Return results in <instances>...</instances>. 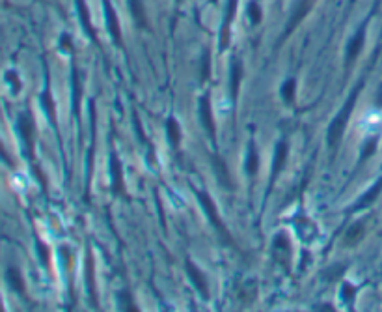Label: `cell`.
I'll return each instance as SVG.
<instances>
[{
  "instance_id": "obj_1",
  "label": "cell",
  "mask_w": 382,
  "mask_h": 312,
  "mask_svg": "<svg viewBox=\"0 0 382 312\" xmlns=\"http://www.w3.org/2000/svg\"><path fill=\"white\" fill-rule=\"evenodd\" d=\"M360 88H362V84H360L358 88H354V90H352V94L349 95V99H347V103L343 105V109L339 110V114H337V116L334 118V122L330 124L328 135H326V142H328V146L332 150L336 148L337 144H339V141H341V137H343L345 125H347V122H349V116H351V112H352V107H354V103H356V99H358Z\"/></svg>"
},
{
  "instance_id": "obj_15",
  "label": "cell",
  "mask_w": 382,
  "mask_h": 312,
  "mask_svg": "<svg viewBox=\"0 0 382 312\" xmlns=\"http://www.w3.org/2000/svg\"><path fill=\"white\" fill-rule=\"evenodd\" d=\"M129 4H130L132 17H134V21L138 23V26L145 28V26H147V21H145V9H144L142 0H129Z\"/></svg>"
},
{
  "instance_id": "obj_10",
  "label": "cell",
  "mask_w": 382,
  "mask_h": 312,
  "mask_svg": "<svg viewBox=\"0 0 382 312\" xmlns=\"http://www.w3.org/2000/svg\"><path fill=\"white\" fill-rule=\"evenodd\" d=\"M105 2V11H107V23H108V30H110V36L114 39L118 45H122V30H120V24H118V17H116L112 6L108 4V0H103Z\"/></svg>"
},
{
  "instance_id": "obj_31",
  "label": "cell",
  "mask_w": 382,
  "mask_h": 312,
  "mask_svg": "<svg viewBox=\"0 0 382 312\" xmlns=\"http://www.w3.org/2000/svg\"><path fill=\"white\" fill-rule=\"evenodd\" d=\"M341 297H343V301L347 303H351L352 297H354V288H352L351 284H343L341 286Z\"/></svg>"
},
{
  "instance_id": "obj_8",
  "label": "cell",
  "mask_w": 382,
  "mask_h": 312,
  "mask_svg": "<svg viewBox=\"0 0 382 312\" xmlns=\"http://www.w3.org/2000/svg\"><path fill=\"white\" fill-rule=\"evenodd\" d=\"M235 9H237V0H228V8H226V17H224V24H222L220 32V49H228L229 43V26L235 15Z\"/></svg>"
},
{
  "instance_id": "obj_29",
  "label": "cell",
  "mask_w": 382,
  "mask_h": 312,
  "mask_svg": "<svg viewBox=\"0 0 382 312\" xmlns=\"http://www.w3.org/2000/svg\"><path fill=\"white\" fill-rule=\"evenodd\" d=\"M6 80H8L11 88H13V94H19V90H21V82H19V78H17V73L15 71H8L6 73Z\"/></svg>"
},
{
  "instance_id": "obj_16",
  "label": "cell",
  "mask_w": 382,
  "mask_h": 312,
  "mask_svg": "<svg viewBox=\"0 0 382 312\" xmlns=\"http://www.w3.org/2000/svg\"><path fill=\"white\" fill-rule=\"evenodd\" d=\"M166 133H168V139L172 142V146L177 148V144L181 141V129H179V124L176 122V118H168L166 120Z\"/></svg>"
},
{
  "instance_id": "obj_21",
  "label": "cell",
  "mask_w": 382,
  "mask_h": 312,
  "mask_svg": "<svg viewBox=\"0 0 382 312\" xmlns=\"http://www.w3.org/2000/svg\"><path fill=\"white\" fill-rule=\"evenodd\" d=\"M381 191H382V180L379 181V183H377L373 189H369L366 195L362 196V200L358 202V206H356V208H364V206H369V204H371L375 198H377V195H379Z\"/></svg>"
},
{
  "instance_id": "obj_4",
  "label": "cell",
  "mask_w": 382,
  "mask_h": 312,
  "mask_svg": "<svg viewBox=\"0 0 382 312\" xmlns=\"http://www.w3.org/2000/svg\"><path fill=\"white\" fill-rule=\"evenodd\" d=\"M17 127H19L21 139H23L24 146H26V154H28V157H32V152H34V124H32V118L28 114H21Z\"/></svg>"
},
{
  "instance_id": "obj_33",
  "label": "cell",
  "mask_w": 382,
  "mask_h": 312,
  "mask_svg": "<svg viewBox=\"0 0 382 312\" xmlns=\"http://www.w3.org/2000/svg\"><path fill=\"white\" fill-rule=\"evenodd\" d=\"M0 159H2L4 163H8L9 166L13 164V163H11V159H9V156H8V154H6V150H4V146H2V142H0Z\"/></svg>"
},
{
  "instance_id": "obj_3",
  "label": "cell",
  "mask_w": 382,
  "mask_h": 312,
  "mask_svg": "<svg viewBox=\"0 0 382 312\" xmlns=\"http://www.w3.org/2000/svg\"><path fill=\"white\" fill-rule=\"evenodd\" d=\"M211 161H213V170H214V176H216V180L220 183L224 189H228V191H233V180H231V174L228 170V164L226 161L222 159L218 154H213L211 156Z\"/></svg>"
},
{
  "instance_id": "obj_11",
  "label": "cell",
  "mask_w": 382,
  "mask_h": 312,
  "mask_svg": "<svg viewBox=\"0 0 382 312\" xmlns=\"http://www.w3.org/2000/svg\"><path fill=\"white\" fill-rule=\"evenodd\" d=\"M110 174H112V191L114 193H123L122 164H120V161H118V157L114 154L110 156Z\"/></svg>"
},
{
  "instance_id": "obj_6",
  "label": "cell",
  "mask_w": 382,
  "mask_h": 312,
  "mask_svg": "<svg viewBox=\"0 0 382 312\" xmlns=\"http://www.w3.org/2000/svg\"><path fill=\"white\" fill-rule=\"evenodd\" d=\"M312 6H314V0H300V2H297V8H295V11H293V15H291V19H289V23H287V26H285V38H287L291 32L300 24V21L310 13Z\"/></svg>"
},
{
  "instance_id": "obj_34",
  "label": "cell",
  "mask_w": 382,
  "mask_h": 312,
  "mask_svg": "<svg viewBox=\"0 0 382 312\" xmlns=\"http://www.w3.org/2000/svg\"><path fill=\"white\" fill-rule=\"evenodd\" d=\"M317 309H321V311H334V307H330V305H322V307H317Z\"/></svg>"
},
{
  "instance_id": "obj_17",
  "label": "cell",
  "mask_w": 382,
  "mask_h": 312,
  "mask_svg": "<svg viewBox=\"0 0 382 312\" xmlns=\"http://www.w3.org/2000/svg\"><path fill=\"white\" fill-rule=\"evenodd\" d=\"M362 235H364V225H362V223L352 225L351 230L345 235V245H347V247H354V245L362 239Z\"/></svg>"
},
{
  "instance_id": "obj_19",
  "label": "cell",
  "mask_w": 382,
  "mask_h": 312,
  "mask_svg": "<svg viewBox=\"0 0 382 312\" xmlns=\"http://www.w3.org/2000/svg\"><path fill=\"white\" fill-rule=\"evenodd\" d=\"M295 92H297V82H295V78H287L282 86V97L287 103H293V99H295Z\"/></svg>"
},
{
  "instance_id": "obj_20",
  "label": "cell",
  "mask_w": 382,
  "mask_h": 312,
  "mask_svg": "<svg viewBox=\"0 0 382 312\" xmlns=\"http://www.w3.org/2000/svg\"><path fill=\"white\" fill-rule=\"evenodd\" d=\"M257 164H259L257 152L254 148V144H250V154H248V161H246V170H248L250 176H255V174H257Z\"/></svg>"
},
{
  "instance_id": "obj_5",
  "label": "cell",
  "mask_w": 382,
  "mask_h": 312,
  "mask_svg": "<svg viewBox=\"0 0 382 312\" xmlns=\"http://www.w3.org/2000/svg\"><path fill=\"white\" fill-rule=\"evenodd\" d=\"M199 120H201V125L205 127V131L209 133V137H211V139L214 141L216 129H214L213 110H211V101H209V95H201V97H199Z\"/></svg>"
},
{
  "instance_id": "obj_36",
  "label": "cell",
  "mask_w": 382,
  "mask_h": 312,
  "mask_svg": "<svg viewBox=\"0 0 382 312\" xmlns=\"http://www.w3.org/2000/svg\"><path fill=\"white\" fill-rule=\"evenodd\" d=\"M177 2H181V0H177Z\"/></svg>"
},
{
  "instance_id": "obj_25",
  "label": "cell",
  "mask_w": 382,
  "mask_h": 312,
  "mask_svg": "<svg viewBox=\"0 0 382 312\" xmlns=\"http://www.w3.org/2000/svg\"><path fill=\"white\" fill-rule=\"evenodd\" d=\"M41 103H43V107H45L47 114H49V118H51V122L56 124V116H54V103H53V99H51V94H49V92H43V95H41Z\"/></svg>"
},
{
  "instance_id": "obj_23",
  "label": "cell",
  "mask_w": 382,
  "mask_h": 312,
  "mask_svg": "<svg viewBox=\"0 0 382 312\" xmlns=\"http://www.w3.org/2000/svg\"><path fill=\"white\" fill-rule=\"evenodd\" d=\"M73 86H75V101H73V107H75V112L78 116V105H80V97H82V84H80V77L78 73L73 71Z\"/></svg>"
},
{
  "instance_id": "obj_22",
  "label": "cell",
  "mask_w": 382,
  "mask_h": 312,
  "mask_svg": "<svg viewBox=\"0 0 382 312\" xmlns=\"http://www.w3.org/2000/svg\"><path fill=\"white\" fill-rule=\"evenodd\" d=\"M343 271H345V265L334 264V265H330V267H326V269H324L322 277H324L326 281L334 282V281H337V279H339L341 275H343Z\"/></svg>"
},
{
  "instance_id": "obj_30",
  "label": "cell",
  "mask_w": 382,
  "mask_h": 312,
  "mask_svg": "<svg viewBox=\"0 0 382 312\" xmlns=\"http://www.w3.org/2000/svg\"><path fill=\"white\" fill-rule=\"evenodd\" d=\"M36 247H38V252H39V260H41V264L49 265V249H47L45 245L41 241L36 243Z\"/></svg>"
},
{
  "instance_id": "obj_12",
  "label": "cell",
  "mask_w": 382,
  "mask_h": 312,
  "mask_svg": "<svg viewBox=\"0 0 382 312\" xmlns=\"http://www.w3.org/2000/svg\"><path fill=\"white\" fill-rule=\"evenodd\" d=\"M285 159H287V144L285 142H280L276 146V154H274V161H272V181L278 178V174L282 172L283 164H285Z\"/></svg>"
},
{
  "instance_id": "obj_7",
  "label": "cell",
  "mask_w": 382,
  "mask_h": 312,
  "mask_svg": "<svg viewBox=\"0 0 382 312\" xmlns=\"http://www.w3.org/2000/svg\"><path fill=\"white\" fill-rule=\"evenodd\" d=\"M187 273L191 277V281L194 282V286L198 290L201 297H209V284H207L205 275L198 269V265H194L191 260H187Z\"/></svg>"
},
{
  "instance_id": "obj_9",
  "label": "cell",
  "mask_w": 382,
  "mask_h": 312,
  "mask_svg": "<svg viewBox=\"0 0 382 312\" xmlns=\"http://www.w3.org/2000/svg\"><path fill=\"white\" fill-rule=\"evenodd\" d=\"M229 94L231 99H237L239 88H241V78H243V64L241 60H233L231 62V71H229Z\"/></svg>"
},
{
  "instance_id": "obj_13",
  "label": "cell",
  "mask_w": 382,
  "mask_h": 312,
  "mask_svg": "<svg viewBox=\"0 0 382 312\" xmlns=\"http://www.w3.org/2000/svg\"><path fill=\"white\" fill-rule=\"evenodd\" d=\"M362 45H364V30H360L354 38L351 39L349 47H347V64H352L356 60V56L360 55L362 51Z\"/></svg>"
},
{
  "instance_id": "obj_2",
  "label": "cell",
  "mask_w": 382,
  "mask_h": 312,
  "mask_svg": "<svg viewBox=\"0 0 382 312\" xmlns=\"http://www.w3.org/2000/svg\"><path fill=\"white\" fill-rule=\"evenodd\" d=\"M196 195H198L199 204H201V208H203V211H205V215L209 217V221H211V225H213V227L216 228V232L220 234L222 241L226 243V245L235 247V245H233V237H231V234H229V230L226 228V225L220 221V217H218V211H216V206H214L213 198L207 195V193H203V191H196Z\"/></svg>"
},
{
  "instance_id": "obj_27",
  "label": "cell",
  "mask_w": 382,
  "mask_h": 312,
  "mask_svg": "<svg viewBox=\"0 0 382 312\" xmlns=\"http://www.w3.org/2000/svg\"><path fill=\"white\" fill-rule=\"evenodd\" d=\"M209 73H211V62H209V53H203V58H201V82H205L209 78Z\"/></svg>"
},
{
  "instance_id": "obj_18",
  "label": "cell",
  "mask_w": 382,
  "mask_h": 312,
  "mask_svg": "<svg viewBox=\"0 0 382 312\" xmlns=\"http://www.w3.org/2000/svg\"><path fill=\"white\" fill-rule=\"evenodd\" d=\"M118 301H120V309L125 312H132V311H138V307L134 305V299L130 296V292L127 290H122L120 294H118Z\"/></svg>"
},
{
  "instance_id": "obj_24",
  "label": "cell",
  "mask_w": 382,
  "mask_h": 312,
  "mask_svg": "<svg viewBox=\"0 0 382 312\" xmlns=\"http://www.w3.org/2000/svg\"><path fill=\"white\" fill-rule=\"evenodd\" d=\"M86 279H90V288H92V299H93V305L97 307L95 303V282H93V260H92V254L88 252V260H86Z\"/></svg>"
},
{
  "instance_id": "obj_35",
  "label": "cell",
  "mask_w": 382,
  "mask_h": 312,
  "mask_svg": "<svg viewBox=\"0 0 382 312\" xmlns=\"http://www.w3.org/2000/svg\"><path fill=\"white\" fill-rule=\"evenodd\" d=\"M0 311H4V307H2V305H0Z\"/></svg>"
},
{
  "instance_id": "obj_28",
  "label": "cell",
  "mask_w": 382,
  "mask_h": 312,
  "mask_svg": "<svg viewBox=\"0 0 382 312\" xmlns=\"http://www.w3.org/2000/svg\"><path fill=\"white\" fill-rule=\"evenodd\" d=\"M78 11H80V19H82V24H84V28L88 30V34H92L93 36V30L90 28V21H88V17H90V13L86 11L84 8V2L82 0H78Z\"/></svg>"
},
{
  "instance_id": "obj_14",
  "label": "cell",
  "mask_w": 382,
  "mask_h": 312,
  "mask_svg": "<svg viewBox=\"0 0 382 312\" xmlns=\"http://www.w3.org/2000/svg\"><path fill=\"white\" fill-rule=\"evenodd\" d=\"M6 279H8L9 286L19 292V294H23L24 292V281L23 277H21V271L17 269V267H9L8 271H6Z\"/></svg>"
},
{
  "instance_id": "obj_26",
  "label": "cell",
  "mask_w": 382,
  "mask_h": 312,
  "mask_svg": "<svg viewBox=\"0 0 382 312\" xmlns=\"http://www.w3.org/2000/svg\"><path fill=\"white\" fill-rule=\"evenodd\" d=\"M248 13H250V21H252L254 24H257L261 23V8H259V4L257 2H250V6H248Z\"/></svg>"
},
{
  "instance_id": "obj_32",
  "label": "cell",
  "mask_w": 382,
  "mask_h": 312,
  "mask_svg": "<svg viewBox=\"0 0 382 312\" xmlns=\"http://www.w3.org/2000/svg\"><path fill=\"white\" fill-rule=\"evenodd\" d=\"M375 148H377V141H367L366 142V146H364V154H362V161L364 159H367L369 156H373V152H375Z\"/></svg>"
}]
</instances>
